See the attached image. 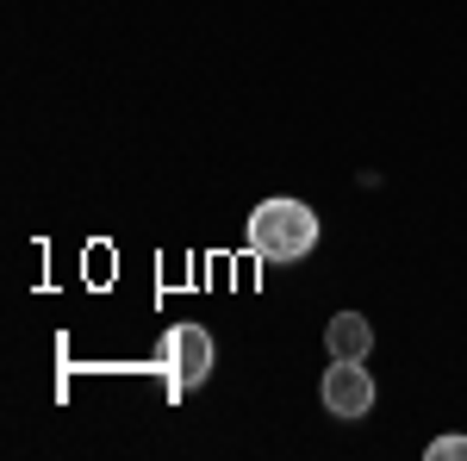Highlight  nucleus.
I'll return each instance as SVG.
<instances>
[{
  "label": "nucleus",
  "instance_id": "1",
  "mask_svg": "<svg viewBox=\"0 0 467 461\" xmlns=\"http://www.w3.org/2000/svg\"><path fill=\"white\" fill-rule=\"evenodd\" d=\"M318 249V213L306 200H262L250 213V256L268 268H287Z\"/></svg>",
  "mask_w": 467,
  "mask_h": 461
},
{
  "label": "nucleus",
  "instance_id": "2",
  "mask_svg": "<svg viewBox=\"0 0 467 461\" xmlns=\"http://www.w3.org/2000/svg\"><path fill=\"white\" fill-rule=\"evenodd\" d=\"M162 361H169V393H200L213 374V330L206 324H175L162 337Z\"/></svg>",
  "mask_w": 467,
  "mask_h": 461
},
{
  "label": "nucleus",
  "instance_id": "3",
  "mask_svg": "<svg viewBox=\"0 0 467 461\" xmlns=\"http://www.w3.org/2000/svg\"><path fill=\"white\" fill-rule=\"evenodd\" d=\"M368 405H374L368 368H361V361H330V368H324V412L343 418V424H356V418H368Z\"/></svg>",
  "mask_w": 467,
  "mask_h": 461
},
{
  "label": "nucleus",
  "instance_id": "4",
  "mask_svg": "<svg viewBox=\"0 0 467 461\" xmlns=\"http://www.w3.org/2000/svg\"><path fill=\"white\" fill-rule=\"evenodd\" d=\"M324 350H330V361H368L374 330H368L361 312H337V319L324 324Z\"/></svg>",
  "mask_w": 467,
  "mask_h": 461
},
{
  "label": "nucleus",
  "instance_id": "5",
  "mask_svg": "<svg viewBox=\"0 0 467 461\" xmlns=\"http://www.w3.org/2000/svg\"><path fill=\"white\" fill-rule=\"evenodd\" d=\"M424 456H431V461H467V436H436Z\"/></svg>",
  "mask_w": 467,
  "mask_h": 461
}]
</instances>
